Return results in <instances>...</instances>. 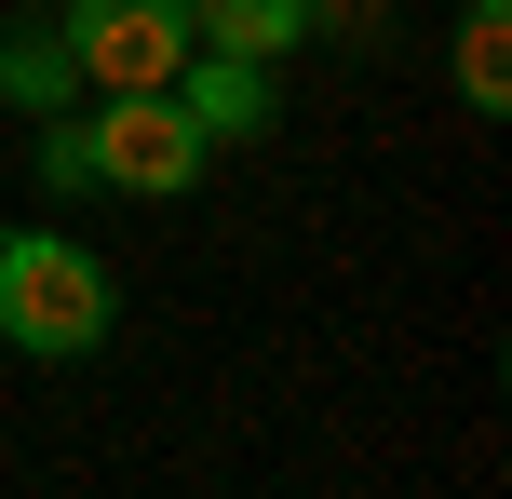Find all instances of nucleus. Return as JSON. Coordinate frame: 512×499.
<instances>
[{
	"instance_id": "f257e3e1",
	"label": "nucleus",
	"mask_w": 512,
	"mask_h": 499,
	"mask_svg": "<svg viewBox=\"0 0 512 499\" xmlns=\"http://www.w3.org/2000/svg\"><path fill=\"white\" fill-rule=\"evenodd\" d=\"M108 324H122L108 257H81L68 230H0V351L81 365V351H108Z\"/></svg>"
},
{
	"instance_id": "f03ea898",
	"label": "nucleus",
	"mask_w": 512,
	"mask_h": 499,
	"mask_svg": "<svg viewBox=\"0 0 512 499\" xmlns=\"http://www.w3.org/2000/svg\"><path fill=\"white\" fill-rule=\"evenodd\" d=\"M81 135H95V189H135V203H176V189H203V162H216V135L189 122L162 81L149 95H95Z\"/></svg>"
},
{
	"instance_id": "7ed1b4c3",
	"label": "nucleus",
	"mask_w": 512,
	"mask_h": 499,
	"mask_svg": "<svg viewBox=\"0 0 512 499\" xmlns=\"http://www.w3.org/2000/svg\"><path fill=\"white\" fill-rule=\"evenodd\" d=\"M54 27H68L81 95H149L189 54V0H54Z\"/></svg>"
},
{
	"instance_id": "20e7f679",
	"label": "nucleus",
	"mask_w": 512,
	"mask_h": 499,
	"mask_svg": "<svg viewBox=\"0 0 512 499\" xmlns=\"http://www.w3.org/2000/svg\"><path fill=\"white\" fill-rule=\"evenodd\" d=\"M162 95H176L189 122L216 135V149H243V135H270V122H283V68H270V54H230V41H189Z\"/></svg>"
},
{
	"instance_id": "39448f33",
	"label": "nucleus",
	"mask_w": 512,
	"mask_h": 499,
	"mask_svg": "<svg viewBox=\"0 0 512 499\" xmlns=\"http://www.w3.org/2000/svg\"><path fill=\"white\" fill-rule=\"evenodd\" d=\"M0 108H14V122L81 108V68H68V27L54 14H0Z\"/></svg>"
},
{
	"instance_id": "423d86ee",
	"label": "nucleus",
	"mask_w": 512,
	"mask_h": 499,
	"mask_svg": "<svg viewBox=\"0 0 512 499\" xmlns=\"http://www.w3.org/2000/svg\"><path fill=\"white\" fill-rule=\"evenodd\" d=\"M445 68H459L472 122H499L512 108V0H459V54H445Z\"/></svg>"
},
{
	"instance_id": "0eeeda50",
	"label": "nucleus",
	"mask_w": 512,
	"mask_h": 499,
	"mask_svg": "<svg viewBox=\"0 0 512 499\" xmlns=\"http://www.w3.org/2000/svg\"><path fill=\"white\" fill-rule=\"evenodd\" d=\"M189 41H230V54H297L310 41V0H189Z\"/></svg>"
},
{
	"instance_id": "6e6552de",
	"label": "nucleus",
	"mask_w": 512,
	"mask_h": 499,
	"mask_svg": "<svg viewBox=\"0 0 512 499\" xmlns=\"http://www.w3.org/2000/svg\"><path fill=\"white\" fill-rule=\"evenodd\" d=\"M41 189H54V203L95 189V135H81V108H54V122H41Z\"/></svg>"
},
{
	"instance_id": "1a4fd4ad",
	"label": "nucleus",
	"mask_w": 512,
	"mask_h": 499,
	"mask_svg": "<svg viewBox=\"0 0 512 499\" xmlns=\"http://www.w3.org/2000/svg\"><path fill=\"white\" fill-rule=\"evenodd\" d=\"M310 14H324V0H310Z\"/></svg>"
}]
</instances>
